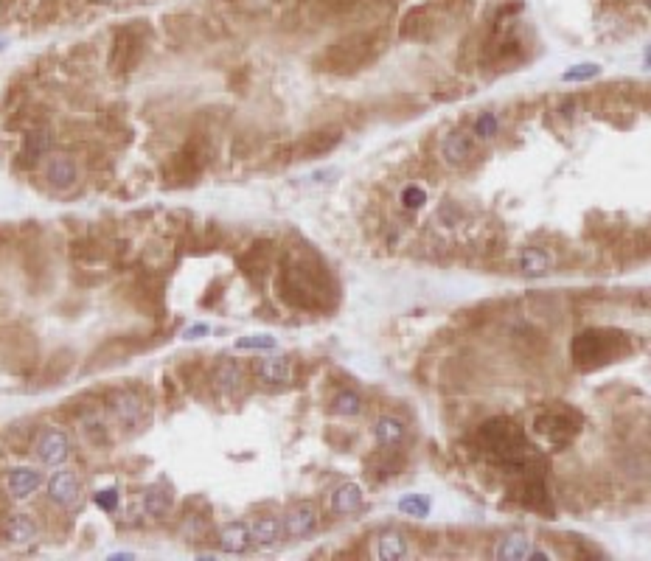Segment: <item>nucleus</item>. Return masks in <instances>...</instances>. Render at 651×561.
I'll return each instance as SVG.
<instances>
[{
	"mask_svg": "<svg viewBox=\"0 0 651 561\" xmlns=\"http://www.w3.org/2000/svg\"><path fill=\"white\" fill-rule=\"evenodd\" d=\"M276 289H278V298L286 306L306 309V312L328 309L331 303L326 298L334 295V286L328 283L326 267L309 253H298V256H289L283 261Z\"/></svg>",
	"mask_w": 651,
	"mask_h": 561,
	"instance_id": "nucleus-1",
	"label": "nucleus"
},
{
	"mask_svg": "<svg viewBox=\"0 0 651 561\" xmlns=\"http://www.w3.org/2000/svg\"><path fill=\"white\" fill-rule=\"evenodd\" d=\"M629 354V337L618 328H587L570 342V360L578 371H593Z\"/></svg>",
	"mask_w": 651,
	"mask_h": 561,
	"instance_id": "nucleus-2",
	"label": "nucleus"
},
{
	"mask_svg": "<svg viewBox=\"0 0 651 561\" xmlns=\"http://www.w3.org/2000/svg\"><path fill=\"white\" fill-rule=\"evenodd\" d=\"M373 51H376V37L368 34V31L343 37V40H337L323 53L321 70H328V73H351V70L363 68L368 59H373Z\"/></svg>",
	"mask_w": 651,
	"mask_h": 561,
	"instance_id": "nucleus-3",
	"label": "nucleus"
},
{
	"mask_svg": "<svg viewBox=\"0 0 651 561\" xmlns=\"http://www.w3.org/2000/svg\"><path fill=\"white\" fill-rule=\"evenodd\" d=\"M533 432L551 446V449H564L567 444L576 441L581 429V416L567 407H548L533 416Z\"/></svg>",
	"mask_w": 651,
	"mask_h": 561,
	"instance_id": "nucleus-4",
	"label": "nucleus"
},
{
	"mask_svg": "<svg viewBox=\"0 0 651 561\" xmlns=\"http://www.w3.org/2000/svg\"><path fill=\"white\" fill-rule=\"evenodd\" d=\"M46 488H48V500H51L56 508H62V511H73V508H79V505H82V494H85V488H82L79 474H76V471H71V468L53 471V474L48 477Z\"/></svg>",
	"mask_w": 651,
	"mask_h": 561,
	"instance_id": "nucleus-5",
	"label": "nucleus"
},
{
	"mask_svg": "<svg viewBox=\"0 0 651 561\" xmlns=\"http://www.w3.org/2000/svg\"><path fill=\"white\" fill-rule=\"evenodd\" d=\"M340 140H343L340 130H315L295 143H289V152H292V160H315V157L334 152L340 146Z\"/></svg>",
	"mask_w": 651,
	"mask_h": 561,
	"instance_id": "nucleus-6",
	"label": "nucleus"
},
{
	"mask_svg": "<svg viewBox=\"0 0 651 561\" xmlns=\"http://www.w3.org/2000/svg\"><path fill=\"white\" fill-rule=\"evenodd\" d=\"M34 452H37L43 466H62L71 458V438H68V432H62L56 426H48L37 435Z\"/></svg>",
	"mask_w": 651,
	"mask_h": 561,
	"instance_id": "nucleus-7",
	"label": "nucleus"
},
{
	"mask_svg": "<svg viewBox=\"0 0 651 561\" xmlns=\"http://www.w3.org/2000/svg\"><path fill=\"white\" fill-rule=\"evenodd\" d=\"M318 525H321V514H318L315 503H295L281 522L283 536H289V539H306L318 530Z\"/></svg>",
	"mask_w": 651,
	"mask_h": 561,
	"instance_id": "nucleus-8",
	"label": "nucleus"
},
{
	"mask_svg": "<svg viewBox=\"0 0 651 561\" xmlns=\"http://www.w3.org/2000/svg\"><path fill=\"white\" fill-rule=\"evenodd\" d=\"M519 503L531 511L553 516V503H551V491L545 486V474H525L522 486H519Z\"/></svg>",
	"mask_w": 651,
	"mask_h": 561,
	"instance_id": "nucleus-9",
	"label": "nucleus"
},
{
	"mask_svg": "<svg viewBox=\"0 0 651 561\" xmlns=\"http://www.w3.org/2000/svg\"><path fill=\"white\" fill-rule=\"evenodd\" d=\"M43 174H46L48 186L56 188V191H68V188L76 186L79 180V166L71 154H51L43 166Z\"/></svg>",
	"mask_w": 651,
	"mask_h": 561,
	"instance_id": "nucleus-10",
	"label": "nucleus"
},
{
	"mask_svg": "<svg viewBox=\"0 0 651 561\" xmlns=\"http://www.w3.org/2000/svg\"><path fill=\"white\" fill-rule=\"evenodd\" d=\"M363 505H365V494H363V488H360L357 483H343V486H337V488L331 491V497H328V508H331V514H337V516L360 514Z\"/></svg>",
	"mask_w": 651,
	"mask_h": 561,
	"instance_id": "nucleus-11",
	"label": "nucleus"
},
{
	"mask_svg": "<svg viewBox=\"0 0 651 561\" xmlns=\"http://www.w3.org/2000/svg\"><path fill=\"white\" fill-rule=\"evenodd\" d=\"M40 486H43V471L34 466H17L6 477V488L14 500H28Z\"/></svg>",
	"mask_w": 651,
	"mask_h": 561,
	"instance_id": "nucleus-12",
	"label": "nucleus"
},
{
	"mask_svg": "<svg viewBox=\"0 0 651 561\" xmlns=\"http://www.w3.org/2000/svg\"><path fill=\"white\" fill-rule=\"evenodd\" d=\"M516 267H519V273L525 278H545L553 270V253L545 250V247H525L519 253Z\"/></svg>",
	"mask_w": 651,
	"mask_h": 561,
	"instance_id": "nucleus-13",
	"label": "nucleus"
},
{
	"mask_svg": "<svg viewBox=\"0 0 651 561\" xmlns=\"http://www.w3.org/2000/svg\"><path fill=\"white\" fill-rule=\"evenodd\" d=\"M3 536H6V542H9V545L23 547V545L37 542L40 528H37V522H34L28 514H11L9 519H6V525H3Z\"/></svg>",
	"mask_w": 651,
	"mask_h": 561,
	"instance_id": "nucleus-14",
	"label": "nucleus"
},
{
	"mask_svg": "<svg viewBox=\"0 0 651 561\" xmlns=\"http://www.w3.org/2000/svg\"><path fill=\"white\" fill-rule=\"evenodd\" d=\"M143 410H146L143 399H140L138 393H132V390H124V393H118L113 399V416L118 419V424H124L130 429H135L140 421H143Z\"/></svg>",
	"mask_w": 651,
	"mask_h": 561,
	"instance_id": "nucleus-15",
	"label": "nucleus"
},
{
	"mask_svg": "<svg viewBox=\"0 0 651 561\" xmlns=\"http://www.w3.org/2000/svg\"><path fill=\"white\" fill-rule=\"evenodd\" d=\"M376 556L382 561H402L410 556V542L405 536V530L399 528H387L382 530L379 536V545H376Z\"/></svg>",
	"mask_w": 651,
	"mask_h": 561,
	"instance_id": "nucleus-16",
	"label": "nucleus"
},
{
	"mask_svg": "<svg viewBox=\"0 0 651 561\" xmlns=\"http://www.w3.org/2000/svg\"><path fill=\"white\" fill-rule=\"evenodd\" d=\"M250 545H253V539H250V528H247V522L236 519V522L222 525V530H219V550H222V553H231V556H236V553H244Z\"/></svg>",
	"mask_w": 651,
	"mask_h": 561,
	"instance_id": "nucleus-17",
	"label": "nucleus"
},
{
	"mask_svg": "<svg viewBox=\"0 0 651 561\" xmlns=\"http://www.w3.org/2000/svg\"><path fill=\"white\" fill-rule=\"evenodd\" d=\"M373 438L382 449H399L407 438V426H405V421L393 419V416H382L373 426Z\"/></svg>",
	"mask_w": 651,
	"mask_h": 561,
	"instance_id": "nucleus-18",
	"label": "nucleus"
},
{
	"mask_svg": "<svg viewBox=\"0 0 651 561\" xmlns=\"http://www.w3.org/2000/svg\"><path fill=\"white\" fill-rule=\"evenodd\" d=\"M140 505H143V514L146 516L163 519V516L172 511V505H175V494L166 486H149L143 491V497H140Z\"/></svg>",
	"mask_w": 651,
	"mask_h": 561,
	"instance_id": "nucleus-19",
	"label": "nucleus"
},
{
	"mask_svg": "<svg viewBox=\"0 0 651 561\" xmlns=\"http://www.w3.org/2000/svg\"><path fill=\"white\" fill-rule=\"evenodd\" d=\"M533 542L525 533H506L503 539H497L494 545V559L497 561H522L528 559Z\"/></svg>",
	"mask_w": 651,
	"mask_h": 561,
	"instance_id": "nucleus-20",
	"label": "nucleus"
},
{
	"mask_svg": "<svg viewBox=\"0 0 651 561\" xmlns=\"http://www.w3.org/2000/svg\"><path fill=\"white\" fill-rule=\"evenodd\" d=\"M256 376L264 384H286L292 382V362L286 357H267L256 362Z\"/></svg>",
	"mask_w": 651,
	"mask_h": 561,
	"instance_id": "nucleus-21",
	"label": "nucleus"
},
{
	"mask_svg": "<svg viewBox=\"0 0 651 561\" xmlns=\"http://www.w3.org/2000/svg\"><path fill=\"white\" fill-rule=\"evenodd\" d=\"M247 528H250V539H253L256 545H276L281 536H283L281 519L278 516H270V514L256 516L253 522H247Z\"/></svg>",
	"mask_w": 651,
	"mask_h": 561,
	"instance_id": "nucleus-22",
	"label": "nucleus"
},
{
	"mask_svg": "<svg viewBox=\"0 0 651 561\" xmlns=\"http://www.w3.org/2000/svg\"><path fill=\"white\" fill-rule=\"evenodd\" d=\"M441 152H444V160H447V163L458 166V163H466V160L472 157V152H474V140L469 138L466 132H452V135H447L444 146H441Z\"/></svg>",
	"mask_w": 651,
	"mask_h": 561,
	"instance_id": "nucleus-23",
	"label": "nucleus"
},
{
	"mask_svg": "<svg viewBox=\"0 0 651 561\" xmlns=\"http://www.w3.org/2000/svg\"><path fill=\"white\" fill-rule=\"evenodd\" d=\"M365 410V402L357 390H340L334 399H331V413L334 416H343V419H354Z\"/></svg>",
	"mask_w": 651,
	"mask_h": 561,
	"instance_id": "nucleus-24",
	"label": "nucleus"
},
{
	"mask_svg": "<svg viewBox=\"0 0 651 561\" xmlns=\"http://www.w3.org/2000/svg\"><path fill=\"white\" fill-rule=\"evenodd\" d=\"M239 384H241V368H239V362H233V360L219 362L217 371H214V387L222 390V393H233V390H239Z\"/></svg>",
	"mask_w": 651,
	"mask_h": 561,
	"instance_id": "nucleus-25",
	"label": "nucleus"
},
{
	"mask_svg": "<svg viewBox=\"0 0 651 561\" xmlns=\"http://www.w3.org/2000/svg\"><path fill=\"white\" fill-rule=\"evenodd\" d=\"M51 143H53V138H51V132H46V130L28 132L26 140H23V157H26L28 163H34V160L46 157L48 152H51Z\"/></svg>",
	"mask_w": 651,
	"mask_h": 561,
	"instance_id": "nucleus-26",
	"label": "nucleus"
},
{
	"mask_svg": "<svg viewBox=\"0 0 651 561\" xmlns=\"http://www.w3.org/2000/svg\"><path fill=\"white\" fill-rule=\"evenodd\" d=\"M270 258H273V247L270 244H253L244 256H241V267L244 273H264L270 267Z\"/></svg>",
	"mask_w": 651,
	"mask_h": 561,
	"instance_id": "nucleus-27",
	"label": "nucleus"
},
{
	"mask_svg": "<svg viewBox=\"0 0 651 561\" xmlns=\"http://www.w3.org/2000/svg\"><path fill=\"white\" fill-rule=\"evenodd\" d=\"M399 511L405 516L427 519V516L432 514V503H429V497H424V494H405V497L399 500Z\"/></svg>",
	"mask_w": 651,
	"mask_h": 561,
	"instance_id": "nucleus-28",
	"label": "nucleus"
},
{
	"mask_svg": "<svg viewBox=\"0 0 651 561\" xmlns=\"http://www.w3.org/2000/svg\"><path fill=\"white\" fill-rule=\"evenodd\" d=\"M601 76V65L598 62H578L573 68H567L561 73L564 82H590V79H598Z\"/></svg>",
	"mask_w": 651,
	"mask_h": 561,
	"instance_id": "nucleus-29",
	"label": "nucleus"
},
{
	"mask_svg": "<svg viewBox=\"0 0 651 561\" xmlns=\"http://www.w3.org/2000/svg\"><path fill=\"white\" fill-rule=\"evenodd\" d=\"M278 342L273 334H247L241 340H236V348L239 351H273Z\"/></svg>",
	"mask_w": 651,
	"mask_h": 561,
	"instance_id": "nucleus-30",
	"label": "nucleus"
},
{
	"mask_svg": "<svg viewBox=\"0 0 651 561\" xmlns=\"http://www.w3.org/2000/svg\"><path fill=\"white\" fill-rule=\"evenodd\" d=\"M497 132H500V118H497L494 112H483V115H477V121H474V135H477V138L491 140Z\"/></svg>",
	"mask_w": 651,
	"mask_h": 561,
	"instance_id": "nucleus-31",
	"label": "nucleus"
},
{
	"mask_svg": "<svg viewBox=\"0 0 651 561\" xmlns=\"http://www.w3.org/2000/svg\"><path fill=\"white\" fill-rule=\"evenodd\" d=\"M399 199H402V205H405L407 211H419V208L427 205V191L421 186H405Z\"/></svg>",
	"mask_w": 651,
	"mask_h": 561,
	"instance_id": "nucleus-32",
	"label": "nucleus"
},
{
	"mask_svg": "<svg viewBox=\"0 0 651 561\" xmlns=\"http://www.w3.org/2000/svg\"><path fill=\"white\" fill-rule=\"evenodd\" d=\"M93 503L101 508V511L113 514V511L118 508V488H101V491H95Z\"/></svg>",
	"mask_w": 651,
	"mask_h": 561,
	"instance_id": "nucleus-33",
	"label": "nucleus"
},
{
	"mask_svg": "<svg viewBox=\"0 0 651 561\" xmlns=\"http://www.w3.org/2000/svg\"><path fill=\"white\" fill-rule=\"evenodd\" d=\"M208 331H211L208 323H194V326H188L186 331H183V337H186V340H199V337H205Z\"/></svg>",
	"mask_w": 651,
	"mask_h": 561,
	"instance_id": "nucleus-34",
	"label": "nucleus"
},
{
	"mask_svg": "<svg viewBox=\"0 0 651 561\" xmlns=\"http://www.w3.org/2000/svg\"><path fill=\"white\" fill-rule=\"evenodd\" d=\"M110 559L115 561V559H135L132 553H110Z\"/></svg>",
	"mask_w": 651,
	"mask_h": 561,
	"instance_id": "nucleus-35",
	"label": "nucleus"
}]
</instances>
